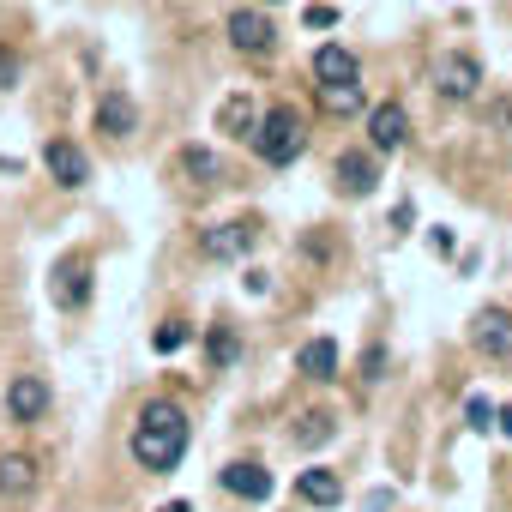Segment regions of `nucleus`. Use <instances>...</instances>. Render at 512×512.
Returning <instances> with one entry per match:
<instances>
[{
	"label": "nucleus",
	"mask_w": 512,
	"mask_h": 512,
	"mask_svg": "<svg viewBox=\"0 0 512 512\" xmlns=\"http://www.w3.org/2000/svg\"><path fill=\"white\" fill-rule=\"evenodd\" d=\"M13 85H19V55L0 49V91H13Z\"/></svg>",
	"instance_id": "obj_26"
},
{
	"label": "nucleus",
	"mask_w": 512,
	"mask_h": 512,
	"mask_svg": "<svg viewBox=\"0 0 512 512\" xmlns=\"http://www.w3.org/2000/svg\"><path fill=\"white\" fill-rule=\"evenodd\" d=\"M332 187L350 193V199H368V193L380 187V157H374V151H338V163H332Z\"/></svg>",
	"instance_id": "obj_11"
},
{
	"label": "nucleus",
	"mask_w": 512,
	"mask_h": 512,
	"mask_svg": "<svg viewBox=\"0 0 512 512\" xmlns=\"http://www.w3.org/2000/svg\"><path fill=\"white\" fill-rule=\"evenodd\" d=\"M205 362H211L217 374L235 368V362H241V338H235L229 326H211V332H205Z\"/></svg>",
	"instance_id": "obj_21"
},
{
	"label": "nucleus",
	"mask_w": 512,
	"mask_h": 512,
	"mask_svg": "<svg viewBox=\"0 0 512 512\" xmlns=\"http://www.w3.org/2000/svg\"><path fill=\"white\" fill-rule=\"evenodd\" d=\"M464 422H470L476 434H488V428H494V404H488L482 392H476V398H464Z\"/></svg>",
	"instance_id": "obj_24"
},
{
	"label": "nucleus",
	"mask_w": 512,
	"mask_h": 512,
	"mask_svg": "<svg viewBox=\"0 0 512 512\" xmlns=\"http://www.w3.org/2000/svg\"><path fill=\"white\" fill-rule=\"evenodd\" d=\"M253 247H260V223L253 217H229V223L199 229V260H211V266H235Z\"/></svg>",
	"instance_id": "obj_4"
},
{
	"label": "nucleus",
	"mask_w": 512,
	"mask_h": 512,
	"mask_svg": "<svg viewBox=\"0 0 512 512\" xmlns=\"http://www.w3.org/2000/svg\"><path fill=\"white\" fill-rule=\"evenodd\" d=\"M181 175L205 187V181H217V175H223V163H217V151H205V145H187V151H181Z\"/></svg>",
	"instance_id": "obj_22"
},
{
	"label": "nucleus",
	"mask_w": 512,
	"mask_h": 512,
	"mask_svg": "<svg viewBox=\"0 0 512 512\" xmlns=\"http://www.w3.org/2000/svg\"><path fill=\"white\" fill-rule=\"evenodd\" d=\"M314 79L320 85H356L362 79V61L344 43H326V49H314Z\"/></svg>",
	"instance_id": "obj_17"
},
{
	"label": "nucleus",
	"mask_w": 512,
	"mask_h": 512,
	"mask_svg": "<svg viewBox=\"0 0 512 512\" xmlns=\"http://www.w3.org/2000/svg\"><path fill=\"white\" fill-rule=\"evenodd\" d=\"M91 121H97L103 139H133V133H139V103H133L127 91H103L97 109H91Z\"/></svg>",
	"instance_id": "obj_12"
},
{
	"label": "nucleus",
	"mask_w": 512,
	"mask_h": 512,
	"mask_svg": "<svg viewBox=\"0 0 512 512\" xmlns=\"http://www.w3.org/2000/svg\"><path fill=\"white\" fill-rule=\"evenodd\" d=\"M37 494V458L31 452H0V500L25 506Z\"/></svg>",
	"instance_id": "obj_14"
},
{
	"label": "nucleus",
	"mask_w": 512,
	"mask_h": 512,
	"mask_svg": "<svg viewBox=\"0 0 512 512\" xmlns=\"http://www.w3.org/2000/svg\"><path fill=\"white\" fill-rule=\"evenodd\" d=\"M217 127H223L229 139H247V145H253V133H260V103H253V97H223Z\"/></svg>",
	"instance_id": "obj_18"
},
{
	"label": "nucleus",
	"mask_w": 512,
	"mask_h": 512,
	"mask_svg": "<svg viewBox=\"0 0 512 512\" xmlns=\"http://www.w3.org/2000/svg\"><path fill=\"white\" fill-rule=\"evenodd\" d=\"M320 109L350 121V115H368V97H362V79L356 85H320Z\"/></svg>",
	"instance_id": "obj_20"
},
{
	"label": "nucleus",
	"mask_w": 512,
	"mask_h": 512,
	"mask_svg": "<svg viewBox=\"0 0 512 512\" xmlns=\"http://www.w3.org/2000/svg\"><path fill=\"white\" fill-rule=\"evenodd\" d=\"M380 374H386V350H380V344H374V350H368V356H362V386H374V380H380Z\"/></svg>",
	"instance_id": "obj_25"
},
{
	"label": "nucleus",
	"mask_w": 512,
	"mask_h": 512,
	"mask_svg": "<svg viewBox=\"0 0 512 512\" xmlns=\"http://www.w3.org/2000/svg\"><path fill=\"white\" fill-rule=\"evenodd\" d=\"M470 344L488 362H512V308H482L470 320Z\"/></svg>",
	"instance_id": "obj_8"
},
{
	"label": "nucleus",
	"mask_w": 512,
	"mask_h": 512,
	"mask_svg": "<svg viewBox=\"0 0 512 512\" xmlns=\"http://www.w3.org/2000/svg\"><path fill=\"white\" fill-rule=\"evenodd\" d=\"M302 19H308V31H332V25H338V13H332V7H308Z\"/></svg>",
	"instance_id": "obj_27"
},
{
	"label": "nucleus",
	"mask_w": 512,
	"mask_h": 512,
	"mask_svg": "<svg viewBox=\"0 0 512 512\" xmlns=\"http://www.w3.org/2000/svg\"><path fill=\"white\" fill-rule=\"evenodd\" d=\"M332 434H338V416H332V410H302V422L290 428V446L314 452V446H326Z\"/></svg>",
	"instance_id": "obj_19"
},
{
	"label": "nucleus",
	"mask_w": 512,
	"mask_h": 512,
	"mask_svg": "<svg viewBox=\"0 0 512 512\" xmlns=\"http://www.w3.org/2000/svg\"><path fill=\"white\" fill-rule=\"evenodd\" d=\"M187 338H193V332H187V320H163V326H157V338H151V344H157V356H175V350H181V344H187Z\"/></svg>",
	"instance_id": "obj_23"
},
{
	"label": "nucleus",
	"mask_w": 512,
	"mask_h": 512,
	"mask_svg": "<svg viewBox=\"0 0 512 512\" xmlns=\"http://www.w3.org/2000/svg\"><path fill=\"white\" fill-rule=\"evenodd\" d=\"M223 37H229V49L241 61H272L278 55V25L266 19V7H253V0L223 19Z\"/></svg>",
	"instance_id": "obj_3"
},
{
	"label": "nucleus",
	"mask_w": 512,
	"mask_h": 512,
	"mask_svg": "<svg viewBox=\"0 0 512 512\" xmlns=\"http://www.w3.org/2000/svg\"><path fill=\"white\" fill-rule=\"evenodd\" d=\"M55 410V386L43 374H13L7 380V398H0V416H7L13 428H31Z\"/></svg>",
	"instance_id": "obj_6"
},
{
	"label": "nucleus",
	"mask_w": 512,
	"mask_h": 512,
	"mask_svg": "<svg viewBox=\"0 0 512 512\" xmlns=\"http://www.w3.org/2000/svg\"><path fill=\"white\" fill-rule=\"evenodd\" d=\"M49 302L61 308V314H79L85 302H91V260H61L55 266V278H49Z\"/></svg>",
	"instance_id": "obj_9"
},
{
	"label": "nucleus",
	"mask_w": 512,
	"mask_h": 512,
	"mask_svg": "<svg viewBox=\"0 0 512 512\" xmlns=\"http://www.w3.org/2000/svg\"><path fill=\"white\" fill-rule=\"evenodd\" d=\"M157 512H187V500H169V506H157Z\"/></svg>",
	"instance_id": "obj_29"
},
{
	"label": "nucleus",
	"mask_w": 512,
	"mask_h": 512,
	"mask_svg": "<svg viewBox=\"0 0 512 512\" xmlns=\"http://www.w3.org/2000/svg\"><path fill=\"white\" fill-rule=\"evenodd\" d=\"M494 428H500V434L512 440V410H494Z\"/></svg>",
	"instance_id": "obj_28"
},
{
	"label": "nucleus",
	"mask_w": 512,
	"mask_h": 512,
	"mask_svg": "<svg viewBox=\"0 0 512 512\" xmlns=\"http://www.w3.org/2000/svg\"><path fill=\"white\" fill-rule=\"evenodd\" d=\"M302 151H308V121L296 115V103H272L260 115V133H253V157L266 169H290Z\"/></svg>",
	"instance_id": "obj_2"
},
{
	"label": "nucleus",
	"mask_w": 512,
	"mask_h": 512,
	"mask_svg": "<svg viewBox=\"0 0 512 512\" xmlns=\"http://www.w3.org/2000/svg\"><path fill=\"white\" fill-rule=\"evenodd\" d=\"M404 145H410V109H404L398 97L374 103V109H368V151H374V157H398Z\"/></svg>",
	"instance_id": "obj_7"
},
{
	"label": "nucleus",
	"mask_w": 512,
	"mask_h": 512,
	"mask_svg": "<svg viewBox=\"0 0 512 512\" xmlns=\"http://www.w3.org/2000/svg\"><path fill=\"white\" fill-rule=\"evenodd\" d=\"M43 169H49L55 187H67V193H79V187L91 181V157H85V145H73V139H49V145H43Z\"/></svg>",
	"instance_id": "obj_10"
},
{
	"label": "nucleus",
	"mask_w": 512,
	"mask_h": 512,
	"mask_svg": "<svg viewBox=\"0 0 512 512\" xmlns=\"http://www.w3.org/2000/svg\"><path fill=\"white\" fill-rule=\"evenodd\" d=\"M187 440H193V422H187V410H181L175 398H151V404H139V416H133L127 452H133V464H139V470H151V476H169V470L187 458Z\"/></svg>",
	"instance_id": "obj_1"
},
{
	"label": "nucleus",
	"mask_w": 512,
	"mask_h": 512,
	"mask_svg": "<svg viewBox=\"0 0 512 512\" xmlns=\"http://www.w3.org/2000/svg\"><path fill=\"white\" fill-rule=\"evenodd\" d=\"M253 7H278V0H253Z\"/></svg>",
	"instance_id": "obj_30"
},
{
	"label": "nucleus",
	"mask_w": 512,
	"mask_h": 512,
	"mask_svg": "<svg viewBox=\"0 0 512 512\" xmlns=\"http://www.w3.org/2000/svg\"><path fill=\"white\" fill-rule=\"evenodd\" d=\"M338 362H344V356H338V338H326V332L296 350V374H302V380H338Z\"/></svg>",
	"instance_id": "obj_16"
},
{
	"label": "nucleus",
	"mask_w": 512,
	"mask_h": 512,
	"mask_svg": "<svg viewBox=\"0 0 512 512\" xmlns=\"http://www.w3.org/2000/svg\"><path fill=\"white\" fill-rule=\"evenodd\" d=\"M296 500L302 506H338L344 500V470H326V464L296 470Z\"/></svg>",
	"instance_id": "obj_15"
},
{
	"label": "nucleus",
	"mask_w": 512,
	"mask_h": 512,
	"mask_svg": "<svg viewBox=\"0 0 512 512\" xmlns=\"http://www.w3.org/2000/svg\"><path fill=\"white\" fill-rule=\"evenodd\" d=\"M217 482H223L235 500H253V506L272 494V470H266L260 458H235V464H223V470H217Z\"/></svg>",
	"instance_id": "obj_13"
},
{
	"label": "nucleus",
	"mask_w": 512,
	"mask_h": 512,
	"mask_svg": "<svg viewBox=\"0 0 512 512\" xmlns=\"http://www.w3.org/2000/svg\"><path fill=\"white\" fill-rule=\"evenodd\" d=\"M476 91H482V61L464 55V49H446L434 61V97L452 103V109H464V103H476Z\"/></svg>",
	"instance_id": "obj_5"
}]
</instances>
